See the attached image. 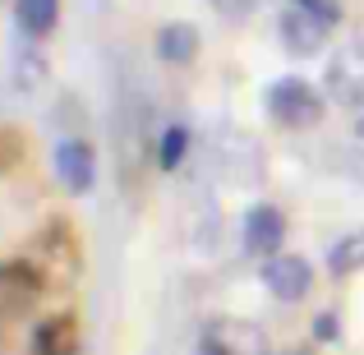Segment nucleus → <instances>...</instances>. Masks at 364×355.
Masks as SVG:
<instances>
[{
    "label": "nucleus",
    "mask_w": 364,
    "mask_h": 355,
    "mask_svg": "<svg viewBox=\"0 0 364 355\" xmlns=\"http://www.w3.org/2000/svg\"><path fill=\"white\" fill-rule=\"evenodd\" d=\"M198 351L203 355H272V341L249 319H217V323H208Z\"/></svg>",
    "instance_id": "2"
},
{
    "label": "nucleus",
    "mask_w": 364,
    "mask_h": 355,
    "mask_svg": "<svg viewBox=\"0 0 364 355\" xmlns=\"http://www.w3.org/2000/svg\"><path fill=\"white\" fill-rule=\"evenodd\" d=\"M282 240H286V217H282V208L254 203V208L245 213V249H249L254 258L282 254Z\"/></svg>",
    "instance_id": "8"
},
{
    "label": "nucleus",
    "mask_w": 364,
    "mask_h": 355,
    "mask_svg": "<svg viewBox=\"0 0 364 355\" xmlns=\"http://www.w3.org/2000/svg\"><path fill=\"white\" fill-rule=\"evenodd\" d=\"M328 92L337 107L364 111V46L360 42L337 46V55L328 60Z\"/></svg>",
    "instance_id": "4"
},
{
    "label": "nucleus",
    "mask_w": 364,
    "mask_h": 355,
    "mask_svg": "<svg viewBox=\"0 0 364 355\" xmlns=\"http://www.w3.org/2000/svg\"><path fill=\"white\" fill-rule=\"evenodd\" d=\"M267 116L282 129H309V124L323 120V97L304 79H277L267 88Z\"/></svg>",
    "instance_id": "1"
},
{
    "label": "nucleus",
    "mask_w": 364,
    "mask_h": 355,
    "mask_svg": "<svg viewBox=\"0 0 364 355\" xmlns=\"http://www.w3.org/2000/svg\"><path fill=\"white\" fill-rule=\"evenodd\" d=\"M217 5H226V0H217Z\"/></svg>",
    "instance_id": "18"
},
{
    "label": "nucleus",
    "mask_w": 364,
    "mask_h": 355,
    "mask_svg": "<svg viewBox=\"0 0 364 355\" xmlns=\"http://www.w3.org/2000/svg\"><path fill=\"white\" fill-rule=\"evenodd\" d=\"M328 267H332V277H355V272H364V222L355 226V231H346L337 245L328 249Z\"/></svg>",
    "instance_id": "12"
},
{
    "label": "nucleus",
    "mask_w": 364,
    "mask_h": 355,
    "mask_svg": "<svg viewBox=\"0 0 364 355\" xmlns=\"http://www.w3.org/2000/svg\"><path fill=\"white\" fill-rule=\"evenodd\" d=\"M157 55L166 65H194L198 60V28L194 23H166L157 33Z\"/></svg>",
    "instance_id": "10"
},
{
    "label": "nucleus",
    "mask_w": 364,
    "mask_h": 355,
    "mask_svg": "<svg viewBox=\"0 0 364 355\" xmlns=\"http://www.w3.org/2000/svg\"><path fill=\"white\" fill-rule=\"evenodd\" d=\"M263 286L277 295V300H300V295H309V286H314L309 258H300V254L263 258Z\"/></svg>",
    "instance_id": "7"
},
{
    "label": "nucleus",
    "mask_w": 364,
    "mask_h": 355,
    "mask_svg": "<svg viewBox=\"0 0 364 355\" xmlns=\"http://www.w3.org/2000/svg\"><path fill=\"white\" fill-rule=\"evenodd\" d=\"M42 286H46V272L37 263H28V258L0 263V319L28 314L37 304V295H42Z\"/></svg>",
    "instance_id": "3"
},
{
    "label": "nucleus",
    "mask_w": 364,
    "mask_h": 355,
    "mask_svg": "<svg viewBox=\"0 0 364 355\" xmlns=\"http://www.w3.org/2000/svg\"><path fill=\"white\" fill-rule=\"evenodd\" d=\"M328 28H332V23H323L318 14H309V9H300V5H291V9L282 14V23H277V33H282V46H286L291 55L309 60V55L323 51V42H328Z\"/></svg>",
    "instance_id": "6"
},
{
    "label": "nucleus",
    "mask_w": 364,
    "mask_h": 355,
    "mask_svg": "<svg viewBox=\"0 0 364 355\" xmlns=\"http://www.w3.org/2000/svg\"><path fill=\"white\" fill-rule=\"evenodd\" d=\"M314 337L318 341H337L341 337V319L337 314H318V319H314Z\"/></svg>",
    "instance_id": "16"
},
{
    "label": "nucleus",
    "mask_w": 364,
    "mask_h": 355,
    "mask_svg": "<svg viewBox=\"0 0 364 355\" xmlns=\"http://www.w3.org/2000/svg\"><path fill=\"white\" fill-rule=\"evenodd\" d=\"M18 161H23V134H18L14 124H0V176L14 171Z\"/></svg>",
    "instance_id": "14"
},
{
    "label": "nucleus",
    "mask_w": 364,
    "mask_h": 355,
    "mask_svg": "<svg viewBox=\"0 0 364 355\" xmlns=\"http://www.w3.org/2000/svg\"><path fill=\"white\" fill-rule=\"evenodd\" d=\"M355 134H360V139H364V111H360V120H355Z\"/></svg>",
    "instance_id": "17"
},
{
    "label": "nucleus",
    "mask_w": 364,
    "mask_h": 355,
    "mask_svg": "<svg viewBox=\"0 0 364 355\" xmlns=\"http://www.w3.org/2000/svg\"><path fill=\"white\" fill-rule=\"evenodd\" d=\"M295 5L309 9V14H318L323 23H337V18H341V5H337V0H295Z\"/></svg>",
    "instance_id": "15"
},
{
    "label": "nucleus",
    "mask_w": 364,
    "mask_h": 355,
    "mask_svg": "<svg viewBox=\"0 0 364 355\" xmlns=\"http://www.w3.org/2000/svg\"><path fill=\"white\" fill-rule=\"evenodd\" d=\"M55 176L70 194H88L97 185V152L83 139H60L55 143Z\"/></svg>",
    "instance_id": "5"
},
{
    "label": "nucleus",
    "mask_w": 364,
    "mask_h": 355,
    "mask_svg": "<svg viewBox=\"0 0 364 355\" xmlns=\"http://www.w3.org/2000/svg\"><path fill=\"white\" fill-rule=\"evenodd\" d=\"M14 18L23 37H46L60 23V0H14Z\"/></svg>",
    "instance_id": "11"
},
{
    "label": "nucleus",
    "mask_w": 364,
    "mask_h": 355,
    "mask_svg": "<svg viewBox=\"0 0 364 355\" xmlns=\"http://www.w3.org/2000/svg\"><path fill=\"white\" fill-rule=\"evenodd\" d=\"M33 355H79V319L74 314H51L33 332Z\"/></svg>",
    "instance_id": "9"
},
{
    "label": "nucleus",
    "mask_w": 364,
    "mask_h": 355,
    "mask_svg": "<svg viewBox=\"0 0 364 355\" xmlns=\"http://www.w3.org/2000/svg\"><path fill=\"white\" fill-rule=\"evenodd\" d=\"M185 152H189V129H185V124H166L161 139H157V166L176 171L180 161H185Z\"/></svg>",
    "instance_id": "13"
}]
</instances>
